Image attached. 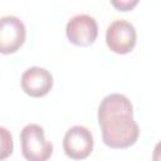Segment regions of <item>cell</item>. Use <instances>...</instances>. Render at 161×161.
<instances>
[{"label": "cell", "instance_id": "1", "mask_svg": "<svg viewBox=\"0 0 161 161\" xmlns=\"http://www.w3.org/2000/svg\"><path fill=\"white\" fill-rule=\"evenodd\" d=\"M98 123L102 138L111 148H127L136 143L140 128L133 119L131 101L119 93L106 96L98 107Z\"/></svg>", "mask_w": 161, "mask_h": 161}, {"label": "cell", "instance_id": "7", "mask_svg": "<svg viewBox=\"0 0 161 161\" xmlns=\"http://www.w3.org/2000/svg\"><path fill=\"white\" fill-rule=\"evenodd\" d=\"M53 75L49 70L42 67H31L26 69L21 75V88L23 91L34 98L43 97L49 93L53 87Z\"/></svg>", "mask_w": 161, "mask_h": 161}, {"label": "cell", "instance_id": "10", "mask_svg": "<svg viewBox=\"0 0 161 161\" xmlns=\"http://www.w3.org/2000/svg\"><path fill=\"white\" fill-rule=\"evenodd\" d=\"M152 160L153 161H161V141L156 143L152 153Z\"/></svg>", "mask_w": 161, "mask_h": 161}, {"label": "cell", "instance_id": "8", "mask_svg": "<svg viewBox=\"0 0 161 161\" xmlns=\"http://www.w3.org/2000/svg\"><path fill=\"white\" fill-rule=\"evenodd\" d=\"M0 150H1V158H6L13 153V137L10 132L5 127H0Z\"/></svg>", "mask_w": 161, "mask_h": 161}, {"label": "cell", "instance_id": "4", "mask_svg": "<svg viewBox=\"0 0 161 161\" xmlns=\"http://www.w3.org/2000/svg\"><path fill=\"white\" fill-rule=\"evenodd\" d=\"M65 34L72 44L88 47L97 39L98 24L93 16L88 14H78L67 23Z\"/></svg>", "mask_w": 161, "mask_h": 161}, {"label": "cell", "instance_id": "9", "mask_svg": "<svg viewBox=\"0 0 161 161\" xmlns=\"http://www.w3.org/2000/svg\"><path fill=\"white\" fill-rule=\"evenodd\" d=\"M112 6L118 11H130L132 10L140 0H109Z\"/></svg>", "mask_w": 161, "mask_h": 161}, {"label": "cell", "instance_id": "2", "mask_svg": "<svg viewBox=\"0 0 161 161\" xmlns=\"http://www.w3.org/2000/svg\"><path fill=\"white\" fill-rule=\"evenodd\" d=\"M21 153L29 161H45L53 153V145L45 140L44 130L36 123L26 125L20 132Z\"/></svg>", "mask_w": 161, "mask_h": 161}, {"label": "cell", "instance_id": "3", "mask_svg": "<svg viewBox=\"0 0 161 161\" xmlns=\"http://www.w3.org/2000/svg\"><path fill=\"white\" fill-rule=\"evenodd\" d=\"M136 29L135 26L123 19L112 21L106 30L107 47L116 54H127L136 45Z\"/></svg>", "mask_w": 161, "mask_h": 161}, {"label": "cell", "instance_id": "5", "mask_svg": "<svg viewBox=\"0 0 161 161\" xmlns=\"http://www.w3.org/2000/svg\"><path fill=\"white\" fill-rule=\"evenodd\" d=\"M63 148L65 155L73 160L87 158L93 150L92 132L84 126L70 127L63 137Z\"/></svg>", "mask_w": 161, "mask_h": 161}, {"label": "cell", "instance_id": "6", "mask_svg": "<svg viewBox=\"0 0 161 161\" xmlns=\"http://www.w3.org/2000/svg\"><path fill=\"white\" fill-rule=\"evenodd\" d=\"M25 35V25L18 16H3L0 20V52L3 54L15 53L24 44Z\"/></svg>", "mask_w": 161, "mask_h": 161}]
</instances>
